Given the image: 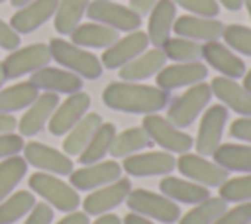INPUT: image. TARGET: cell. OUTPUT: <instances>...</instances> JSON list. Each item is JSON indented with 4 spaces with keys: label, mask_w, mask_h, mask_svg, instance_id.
I'll list each match as a JSON object with an SVG mask.
<instances>
[{
    "label": "cell",
    "mask_w": 251,
    "mask_h": 224,
    "mask_svg": "<svg viewBox=\"0 0 251 224\" xmlns=\"http://www.w3.org/2000/svg\"><path fill=\"white\" fill-rule=\"evenodd\" d=\"M102 102L126 114H157L171 102V92L157 84H141L127 81H114L102 92Z\"/></svg>",
    "instance_id": "1"
},
{
    "label": "cell",
    "mask_w": 251,
    "mask_h": 224,
    "mask_svg": "<svg viewBox=\"0 0 251 224\" xmlns=\"http://www.w3.org/2000/svg\"><path fill=\"white\" fill-rule=\"evenodd\" d=\"M49 51H51V59H55V63H59L61 67H65L67 71L78 75L80 79H98L102 75V63L100 59L86 51L80 45H75L73 41H67L63 37H53L49 43Z\"/></svg>",
    "instance_id": "2"
},
{
    "label": "cell",
    "mask_w": 251,
    "mask_h": 224,
    "mask_svg": "<svg viewBox=\"0 0 251 224\" xmlns=\"http://www.w3.org/2000/svg\"><path fill=\"white\" fill-rule=\"evenodd\" d=\"M29 191L33 195H39L47 204H51L55 210L61 212H73L78 208L80 204V196L76 193V189L71 183H65L63 179H59L53 173H43V171H35L29 179H27Z\"/></svg>",
    "instance_id": "3"
},
{
    "label": "cell",
    "mask_w": 251,
    "mask_h": 224,
    "mask_svg": "<svg viewBox=\"0 0 251 224\" xmlns=\"http://www.w3.org/2000/svg\"><path fill=\"white\" fill-rule=\"evenodd\" d=\"M126 204L129 212H137L161 224H175L180 218V208L175 200L147 189H131L126 198Z\"/></svg>",
    "instance_id": "4"
},
{
    "label": "cell",
    "mask_w": 251,
    "mask_h": 224,
    "mask_svg": "<svg viewBox=\"0 0 251 224\" xmlns=\"http://www.w3.org/2000/svg\"><path fill=\"white\" fill-rule=\"evenodd\" d=\"M212 100V88L210 83H196L192 86H188L180 96L173 98L169 102L167 108V118L169 122H173L176 128L184 130L190 124H194V120L200 116V112L208 106V102Z\"/></svg>",
    "instance_id": "5"
},
{
    "label": "cell",
    "mask_w": 251,
    "mask_h": 224,
    "mask_svg": "<svg viewBox=\"0 0 251 224\" xmlns=\"http://www.w3.org/2000/svg\"><path fill=\"white\" fill-rule=\"evenodd\" d=\"M141 126L149 134L151 141L157 143L163 151L180 155V153L190 151V147H194L192 136L176 128L173 122H169V118L161 114H145Z\"/></svg>",
    "instance_id": "6"
},
{
    "label": "cell",
    "mask_w": 251,
    "mask_h": 224,
    "mask_svg": "<svg viewBox=\"0 0 251 224\" xmlns=\"http://www.w3.org/2000/svg\"><path fill=\"white\" fill-rule=\"evenodd\" d=\"M86 16L92 22L104 24L116 31H135L141 26V16L129 6L116 4L112 0H92L86 8Z\"/></svg>",
    "instance_id": "7"
},
{
    "label": "cell",
    "mask_w": 251,
    "mask_h": 224,
    "mask_svg": "<svg viewBox=\"0 0 251 224\" xmlns=\"http://www.w3.org/2000/svg\"><path fill=\"white\" fill-rule=\"evenodd\" d=\"M51 61V51L47 43H31L25 47H18L8 53L2 61L6 79H20L24 75H31L41 67H47Z\"/></svg>",
    "instance_id": "8"
},
{
    "label": "cell",
    "mask_w": 251,
    "mask_h": 224,
    "mask_svg": "<svg viewBox=\"0 0 251 224\" xmlns=\"http://www.w3.org/2000/svg\"><path fill=\"white\" fill-rule=\"evenodd\" d=\"M176 169L180 171V175L184 179H190L198 185H204V187H220L227 177L229 173L220 167L216 161H210L206 159V155H200V153H192V151H186V153H180L178 159H176Z\"/></svg>",
    "instance_id": "9"
},
{
    "label": "cell",
    "mask_w": 251,
    "mask_h": 224,
    "mask_svg": "<svg viewBox=\"0 0 251 224\" xmlns=\"http://www.w3.org/2000/svg\"><path fill=\"white\" fill-rule=\"evenodd\" d=\"M227 124V108L224 104H212L202 114L198 134H196V153L212 155L222 143L224 128Z\"/></svg>",
    "instance_id": "10"
},
{
    "label": "cell",
    "mask_w": 251,
    "mask_h": 224,
    "mask_svg": "<svg viewBox=\"0 0 251 224\" xmlns=\"http://www.w3.org/2000/svg\"><path fill=\"white\" fill-rule=\"evenodd\" d=\"M131 191V183L126 177H120L100 189H94L86 195V198L82 200V210L88 216H100L106 212H112L116 206H120L122 202H126L127 195Z\"/></svg>",
    "instance_id": "11"
},
{
    "label": "cell",
    "mask_w": 251,
    "mask_h": 224,
    "mask_svg": "<svg viewBox=\"0 0 251 224\" xmlns=\"http://www.w3.org/2000/svg\"><path fill=\"white\" fill-rule=\"evenodd\" d=\"M24 159L27 161V165H33L37 171L53 173L57 177L71 175L73 171V161L67 153L39 141H27L24 145Z\"/></svg>",
    "instance_id": "12"
},
{
    "label": "cell",
    "mask_w": 251,
    "mask_h": 224,
    "mask_svg": "<svg viewBox=\"0 0 251 224\" xmlns=\"http://www.w3.org/2000/svg\"><path fill=\"white\" fill-rule=\"evenodd\" d=\"M176 169V159L169 151H139L133 155L124 157L122 171L131 177H155V175H169Z\"/></svg>",
    "instance_id": "13"
},
{
    "label": "cell",
    "mask_w": 251,
    "mask_h": 224,
    "mask_svg": "<svg viewBox=\"0 0 251 224\" xmlns=\"http://www.w3.org/2000/svg\"><path fill=\"white\" fill-rule=\"evenodd\" d=\"M92 100L90 94L78 90L75 94H69L63 102L57 104L55 112L51 114L49 122H47V130L51 136H65L90 108Z\"/></svg>",
    "instance_id": "14"
},
{
    "label": "cell",
    "mask_w": 251,
    "mask_h": 224,
    "mask_svg": "<svg viewBox=\"0 0 251 224\" xmlns=\"http://www.w3.org/2000/svg\"><path fill=\"white\" fill-rule=\"evenodd\" d=\"M122 177V165L118 161H96L82 165L80 169H73L69 175V183L76 191H94Z\"/></svg>",
    "instance_id": "15"
},
{
    "label": "cell",
    "mask_w": 251,
    "mask_h": 224,
    "mask_svg": "<svg viewBox=\"0 0 251 224\" xmlns=\"http://www.w3.org/2000/svg\"><path fill=\"white\" fill-rule=\"evenodd\" d=\"M155 77H157V86L171 92L175 88L192 86L196 83H202L208 77V67L202 61L173 63V65H165Z\"/></svg>",
    "instance_id": "16"
},
{
    "label": "cell",
    "mask_w": 251,
    "mask_h": 224,
    "mask_svg": "<svg viewBox=\"0 0 251 224\" xmlns=\"http://www.w3.org/2000/svg\"><path fill=\"white\" fill-rule=\"evenodd\" d=\"M149 47V37L145 31H129L127 35L120 37L116 43H112L110 47L104 49L102 53V67L104 69H120L126 63H129L131 59H135L139 53H143Z\"/></svg>",
    "instance_id": "17"
},
{
    "label": "cell",
    "mask_w": 251,
    "mask_h": 224,
    "mask_svg": "<svg viewBox=\"0 0 251 224\" xmlns=\"http://www.w3.org/2000/svg\"><path fill=\"white\" fill-rule=\"evenodd\" d=\"M29 83H33L43 92H55V94H75L82 90V79L67 69L59 67H41L35 73H31Z\"/></svg>",
    "instance_id": "18"
},
{
    "label": "cell",
    "mask_w": 251,
    "mask_h": 224,
    "mask_svg": "<svg viewBox=\"0 0 251 224\" xmlns=\"http://www.w3.org/2000/svg\"><path fill=\"white\" fill-rule=\"evenodd\" d=\"M59 102L61 100L55 92H39V96L25 108L22 120L18 122L20 136L22 138H31V136L39 134L47 126V122H49V118L55 112Z\"/></svg>",
    "instance_id": "19"
},
{
    "label": "cell",
    "mask_w": 251,
    "mask_h": 224,
    "mask_svg": "<svg viewBox=\"0 0 251 224\" xmlns=\"http://www.w3.org/2000/svg\"><path fill=\"white\" fill-rule=\"evenodd\" d=\"M202 59L212 69L222 73V77H227V79H241L247 71L243 59L235 51H231L226 43H222L218 39L206 41L202 45Z\"/></svg>",
    "instance_id": "20"
},
{
    "label": "cell",
    "mask_w": 251,
    "mask_h": 224,
    "mask_svg": "<svg viewBox=\"0 0 251 224\" xmlns=\"http://www.w3.org/2000/svg\"><path fill=\"white\" fill-rule=\"evenodd\" d=\"M224 24L216 18H206V16H194V14H184L178 16L173 24V31L180 37H188L194 41H216L224 33Z\"/></svg>",
    "instance_id": "21"
},
{
    "label": "cell",
    "mask_w": 251,
    "mask_h": 224,
    "mask_svg": "<svg viewBox=\"0 0 251 224\" xmlns=\"http://www.w3.org/2000/svg\"><path fill=\"white\" fill-rule=\"evenodd\" d=\"M57 4L59 0H31L29 4L22 6L18 12H14V16L10 18V26L20 35L31 33L55 16Z\"/></svg>",
    "instance_id": "22"
},
{
    "label": "cell",
    "mask_w": 251,
    "mask_h": 224,
    "mask_svg": "<svg viewBox=\"0 0 251 224\" xmlns=\"http://www.w3.org/2000/svg\"><path fill=\"white\" fill-rule=\"evenodd\" d=\"M212 94L227 108L233 110L235 114L241 116H251V92L235 83V79H227V77H214L210 83Z\"/></svg>",
    "instance_id": "23"
},
{
    "label": "cell",
    "mask_w": 251,
    "mask_h": 224,
    "mask_svg": "<svg viewBox=\"0 0 251 224\" xmlns=\"http://www.w3.org/2000/svg\"><path fill=\"white\" fill-rule=\"evenodd\" d=\"M165 61H167V57H165V53H163L161 47L145 49L135 59H131L129 63H126L124 67H120V79L122 81H127V83L145 81V79L157 75L165 67Z\"/></svg>",
    "instance_id": "24"
},
{
    "label": "cell",
    "mask_w": 251,
    "mask_h": 224,
    "mask_svg": "<svg viewBox=\"0 0 251 224\" xmlns=\"http://www.w3.org/2000/svg\"><path fill=\"white\" fill-rule=\"evenodd\" d=\"M175 20H176V4L173 0H157L149 12V22H147V37L153 47H161L171 37Z\"/></svg>",
    "instance_id": "25"
},
{
    "label": "cell",
    "mask_w": 251,
    "mask_h": 224,
    "mask_svg": "<svg viewBox=\"0 0 251 224\" xmlns=\"http://www.w3.org/2000/svg\"><path fill=\"white\" fill-rule=\"evenodd\" d=\"M159 191L167 198L175 200L176 204H198L210 196V189L204 185H198L190 179L182 177H163L159 181Z\"/></svg>",
    "instance_id": "26"
},
{
    "label": "cell",
    "mask_w": 251,
    "mask_h": 224,
    "mask_svg": "<svg viewBox=\"0 0 251 224\" xmlns=\"http://www.w3.org/2000/svg\"><path fill=\"white\" fill-rule=\"evenodd\" d=\"M120 31L104 26V24H98V22H86V24H78L73 33H71V41L75 45H80V47H92V49H106L110 47L112 43H116L120 39L118 35Z\"/></svg>",
    "instance_id": "27"
},
{
    "label": "cell",
    "mask_w": 251,
    "mask_h": 224,
    "mask_svg": "<svg viewBox=\"0 0 251 224\" xmlns=\"http://www.w3.org/2000/svg\"><path fill=\"white\" fill-rule=\"evenodd\" d=\"M102 124V116L96 112H86L67 134L63 140V153H67L69 157L78 155L84 145L88 143V140L94 136V132L100 128Z\"/></svg>",
    "instance_id": "28"
},
{
    "label": "cell",
    "mask_w": 251,
    "mask_h": 224,
    "mask_svg": "<svg viewBox=\"0 0 251 224\" xmlns=\"http://www.w3.org/2000/svg\"><path fill=\"white\" fill-rule=\"evenodd\" d=\"M151 145H153V141H151L149 134L143 130V126H133V128H127V130L116 134L108 153L114 159H124L127 155L139 153V151H143Z\"/></svg>",
    "instance_id": "29"
},
{
    "label": "cell",
    "mask_w": 251,
    "mask_h": 224,
    "mask_svg": "<svg viewBox=\"0 0 251 224\" xmlns=\"http://www.w3.org/2000/svg\"><path fill=\"white\" fill-rule=\"evenodd\" d=\"M212 159L227 173H251V145L220 143L212 153Z\"/></svg>",
    "instance_id": "30"
},
{
    "label": "cell",
    "mask_w": 251,
    "mask_h": 224,
    "mask_svg": "<svg viewBox=\"0 0 251 224\" xmlns=\"http://www.w3.org/2000/svg\"><path fill=\"white\" fill-rule=\"evenodd\" d=\"M37 96H39V88L29 81L6 86L0 90V112L12 114L18 110H25Z\"/></svg>",
    "instance_id": "31"
},
{
    "label": "cell",
    "mask_w": 251,
    "mask_h": 224,
    "mask_svg": "<svg viewBox=\"0 0 251 224\" xmlns=\"http://www.w3.org/2000/svg\"><path fill=\"white\" fill-rule=\"evenodd\" d=\"M118 130L112 122H102L100 128L94 132V136L88 140V143L84 145V149L76 155L78 161L82 165H88V163H96V161H102L104 155L108 153L114 138H116Z\"/></svg>",
    "instance_id": "32"
},
{
    "label": "cell",
    "mask_w": 251,
    "mask_h": 224,
    "mask_svg": "<svg viewBox=\"0 0 251 224\" xmlns=\"http://www.w3.org/2000/svg\"><path fill=\"white\" fill-rule=\"evenodd\" d=\"M35 204V195L31 191H14L4 200H0V224H14L27 216Z\"/></svg>",
    "instance_id": "33"
},
{
    "label": "cell",
    "mask_w": 251,
    "mask_h": 224,
    "mask_svg": "<svg viewBox=\"0 0 251 224\" xmlns=\"http://www.w3.org/2000/svg\"><path fill=\"white\" fill-rule=\"evenodd\" d=\"M90 0H59L55 12V29L61 35H71L86 14Z\"/></svg>",
    "instance_id": "34"
},
{
    "label": "cell",
    "mask_w": 251,
    "mask_h": 224,
    "mask_svg": "<svg viewBox=\"0 0 251 224\" xmlns=\"http://www.w3.org/2000/svg\"><path fill=\"white\" fill-rule=\"evenodd\" d=\"M227 208V202L222 196H208L206 200L194 204L184 216L178 218V224H214L222 212Z\"/></svg>",
    "instance_id": "35"
},
{
    "label": "cell",
    "mask_w": 251,
    "mask_h": 224,
    "mask_svg": "<svg viewBox=\"0 0 251 224\" xmlns=\"http://www.w3.org/2000/svg\"><path fill=\"white\" fill-rule=\"evenodd\" d=\"M27 173V161L22 155H12L0 161V200L14 193Z\"/></svg>",
    "instance_id": "36"
},
{
    "label": "cell",
    "mask_w": 251,
    "mask_h": 224,
    "mask_svg": "<svg viewBox=\"0 0 251 224\" xmlns=\"http://www.w3.org/2000/svg\"><path fill=\"white\" fill-rule=\"evenodd\" d=\"M163 53L167 59L175 61V63H188V61H200L202 57V43L188 39V37H169L163 45H161Z\"/></svg>",
    "instance_id": "37"
},
{
    "label": "cell",
    "mask_w": 251,
    "mask_h": 224,
    "mask_svg": "<svg viewBox=\"0 0 251 224\" xmlns=\"http://www.w3.org/2000/svg\"><path fill=\"white\" fill-rule=\"evenodd\" d=\"M220 196L226 202H249L251 200V173L241 177H227L220 187Z\"/></svg>",
    "instance_id": "38"
},
{
    "label": "cell",
    "mask_w": 251,
    "mask_h": 224,
    "mask_svg": "<svg viewBox=\"0 0 251 224\" xmlns=\"http://www.w3.org/2000/svg\"><path fill=\"white\" fill-rule=\"evenodd\" d=\"M222 37L231 51L251 57V28L241 26V24H231L224 28Z\"/></svg>",
    "instance_id": "39"
},
{
    "label": "cell",
    "mask_w": 251,
    "mask_h": 224,
    "mask_svg": "<svg viewBox=\"0 0 251 224\" xmlns=\"http://www.w3.org/2000/svg\"><path fill=\"white\" fill-rule=\"evenodd\" d=\"M251 222V200L237 202L233 208H226L214 224H249Z\"/></svg>",
    "instance_id": "40"
},
{
    "label": "cell",
    "mask_w": 251,
    "mask_h": 224,
    "mask_svg": "<svg viewBox=\"0 0 251 224\" xmlns=\"http://www.w3.org/2000/svg\"><path fill=\"white\" fill-rule=\"evenodd\" d=\"M176 6L188 10L194 16H206V18H216L220 12V4L216 0H173Z\"/></svg>",
    "instance_id": "41"
},
{
    "label": "cell",
    "mask_w": 251,
    "mask_h": 224,
    "mask_svg": "<svg viewBox=\"0 0 251 224\" xmlns=\"http://www.w3.org/2000/svg\"><path fill=\"white\" fill-rule=\"evenodd\" d=\"M24 138L20 134H0V161L12 155H20V151H24Z\"/></svg>",
    "instance_id": "42"
},
{
    "label": "cell",
    "mask_w": 251,
    "mask_h": 224,
    "mask_svg": "<svg viewBox=\"0 0 251 224\" xmlns=\"http://www.w3.org/2000/svg\"><path fill=\"white\" fill-rule=\"evenodd\" d=\"M53 216H55V208L47 202H35L33 208L27 212V218L24 220V224H53Z\"/></svg>",
    "instance_id": "43"
},
{
    "label": "cell",
    "mask_w": 251,
    "mask_h": 224,
    "mask_svg": "<svg viewBox=\"0 0 251 224\" xmlns=\"http://www.w3.org/2000/svg\"><path fill=\"white\" fill-rule=\"evenodd\" d=\"M20 41H22L20 33L8 22H4L0 18V47L6 49V51H14V49L20 47Z\"/></svg>",
    "instance_id": "44"
},
{
    "label": "cell",
    "mask_w": 251,
    "mask_h": 224,
    "mask_svg": "<svg viewBox=\"0 0 251 224\" xmlns=\"http://www.w3.org/2000/svg\"><path fill=\"white\" fill-rule=\"evenodd\" d=\"M229 136L251 145V116H239L229 126Z\"/></svg>",
    "instance_id": "45"
},
{
    "label": "cell",
    "mask_w": 251,
    "mask_h": 224,
    "mask_svg": "<svg viewBox=\"0 0 251 224\" xmlns=\"http://www.w3.org/2000/svg\"><path fill=\"white\" fill-rule=\"evenodd\" d=\"M55 224H90V218H88V214L84 210H73V212H67Z\"/></svg>",
    "instance_id": "46"
},
{
    "label": "cell",
    "mask_w": 251,
    "mask_h": 224,
    "mask_svg": "<svg viewBox=\"0 0 251 224\" xmlns=\"http://www.w3.org/2000/svg\"><path fill=\"white\" fill-rule=\"evenodd\" d=\"M18 128V120L14 114H4L0 112V134H10Z\"/></svg>",
    "instance_id": "47"
},
{
    "label": "cell",
    "mask_w": 251,
    "mask_h": 224,
    "mask_svg": "<svg viewBox=\"0 0 251 224\" xmlns=\"http://www.w3.org/2000/svg\"><path fill=\"white\" fill-rule=\"evenodd\" d=\"M157 0H129V8L135 10L139 16H145L151 12V8L155 6Z\"/></svg>",
    "instance_id": "48"
},
{
    "label": "cell",
    "mask_w": 251,
    "mask_h": 224,
    "mask_svg": "<svg viewBox=\"0 0 251 224\" xmlns=\"http://www.w3.org/2000/svg\"><path fill=\"white\" fill-rule=\"evenodd\" d=\"M122 222H124V224H155L151 218L141 216V214H137V212H127V214L122 218Z\"/></svg>",
    "instance_id": "49"
},
{
    "label": "cell",
    "mask_w": 251,
    "mask_h": 224,
    "mask_svg": "<svg viewBox=\"0 0 251 224\" xmlns=\"http://www.w3.org/2000/svg\"><path fill=\"white\" fill-rule=\"evenodd\" d=\"M90 224H124L122 222V218L118 216V214H112V212H106V214H100L94 222H90Z\"/></svg>",
    "instance_id": "50"
},
{
    "label": "cell",
    "mask_w": 251,
    "mask_h": 224,
    "mask_svg": "<svg viewBox=\"0 0 251 224\" xmlns=\"http://www.w3.org/2000/svg\"><path fill=\"white\" fill-rule=\"evenodd\" d=\"M218 4H222L226 10H229V12H237V10H241L243 8V0H216Z\"/></svg>",
    "instance_id": "51"
},
{
    "label": "cell",
    "mask_w": 251,
    "mask_h": 224,
    "mask_svg": "<svg viewBox=\"0 0 251 224\" xmlns=\"http://www.w3.org/2000/svg\"><path fill=\"white\" fill-rule=\"evenodd\" d=\"M243 86L251 92V69H249V71H245V75H243Z\"/></svg>",
    "instance_id": "52"
},
{
    "label": "cell",
    "mask_w": 251,
    "mask_h": 224,
    "mask_svg": "<svg viewBox=\"0 0 251 224\" xmlns=\"http://www.w3.org/2000/svg\"><path fill=\"white\" fill-rule=\"evenodd\" d=\"M8 79H6V73H4V67H2V63H0V90L4 88V83H6Z\"/></svg>",
    "instance_id": "53"
},
{
    "label": "cell",
    "mask_w": 251,
    "mask_h": 224,
    "mask_svg": "<svg viewBox=\"0 0 251 224\" xmlns=\"http://www.w3.org/2000/svg\"><path fill=\"white\" fill-rule=\"evenodd\" d=\"M10 2H12V6H16V8H22V6L29 4L31 0H10Z\"/></svg>",
    "instance_id": "54"
},
{
    "label": "cell",
    "mask_w": 251,
    "mask_h": 224,
    "mask_svg": "<svg viewBox=\"0 0 251 224\" xmlns=\"http://www.w3.org/2000/svg\"><path fill=\"white\" fill-rule=\"evenodd\" d=\"M243 6L247 8V12H249V18H251V0H243Z\"/></svg>",
    "instance_id": "55"
},
{
    "label": "cell",
    "mask_w": 251,
    "mask_h": 224,
    "mask_svg": "<svg viewBox=\"0 0 251 224\" xmlns=\"http://www.w3.org/2000/svg\"><path fill=\"white\" fill-rule=\"evenodd\" d=\"M2 2H6V0H0V4H2Z\"/></svg>",
    "instance_id": "56"
},
{
    "label": "cell",
    "mask_w": 251,
    "mask_h": 224,
    "mask_svg": "<svg viewBox=\"0 0 251 224\" xmlns=\"http://www.w3.org/2000/svg\"><path fill=\"white\" fill-rule=\"evenodd\" d=\"M249 224H251V222H249Z\"/></svg>",
    "instance_id": "57"
}]
</instances>
